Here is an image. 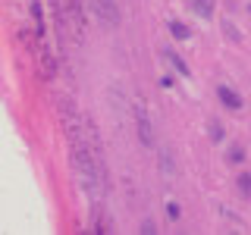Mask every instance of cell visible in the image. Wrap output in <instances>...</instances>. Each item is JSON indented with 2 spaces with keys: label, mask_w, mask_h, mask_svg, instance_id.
<instances>
[{
  "label": "cell",
  "mask_w": 251,
  "mask_h": 235,
  "mask_svg": "<svg viewBox=\"0 0 251 235\" xmlns=\"http://www.w3.org/2000/svg\"><path fill=\"white\" fill-rule=\"evenodd\" d=\"M94 13H98V19L107 28L120 25V6H116V0H94Z\"/></svg>",
  "instance_id": "1"
},
{
  "label": "cell",
  "mask_w": 251,
  "mask_h": 235,
  "mask_svg": "<svg viewBox=\"0 0 251 235\" xmlns=\"http://www.w3.org/2000/svg\"><path fill=\"white\" fill-rule=\"evenodd\" d=\"M217 97H220V104L229 107V110H239V107H242V97H239L232 88H226V85H223V88H217Z\"/></svg>",
  "instance_id": "2"
},
{
  "label": "cell",
  "mask_w": 251,
  "mask_h": 235,
  "mask_svg": "<svg viewBox=\"0 0 251 235\" xmlns=\"http://www.w3.org/2000/svg\"><path fill=\"white\" fill-rule=\"evenodd\" d=\"M188 3H192L195 16H201V19H210V16H214V6H217V0H188Z\"/></svg>",
  "instance_id": "3"
},
{
  "label": "cell",
  "mask_w": 251,
  "mask_h": 235,
  "mask_svg": "<svg viewBox=\"0 0 251 235\" xmlns=\"http://www.w3.org/2000/svg\"><path fill=\"white\" fill-rule=\"evenodd\" d=\"M163 60H167L170 66H176V72H179V75H188V66L182 63V57H176L173 50H163Z\"/></svg>",
  "instance_id": "4"
},
{
  "label": "cell",
  "mask_w": 251,
  "mask_h": 235,
  "mask_svg": "<svg viewBox=\"0 0 251 235\" xmlns=\"http://www.w3.org/2000/svg\"><path fill=\"white\" fill-rule=\"evenodd\" d=\"M170 31H173V38H179V41H188V35H192L185 22H176V19L170 22Z\"/></svg>",
  "instance_id": "5"
},
{
  "label": "cell",
  "mask_w": 251,
  "mask_h": 235,
  "mask_svg": "<svg viewBox=\"0 0 251 235\" xmlns=\"http://www.w3.org/2000/svg\"><path fill=\"white\" fill-rule=\"evenodd\" d=\"M239 191L245 194V198H251V176H248V172H242V176H239Z\"/></svg>",
  "instance_id": "6"
},
{
  "label": "cell",
  "mask_w": 251,
  "mask_h": 235,
  "mask_svg": "<svg viewBox=\"0 0 251 235\" xmlns=\"http://www.w3.org/2000/svg\"><path fill=\"white\" fill-rule=\"evenodd\" d=\"M248 13H251V6H248Z\"/></svg>",
  "instance_id": "7"
}]
</instances>
